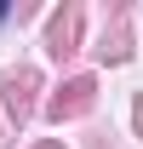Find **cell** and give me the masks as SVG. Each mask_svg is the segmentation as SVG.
Returning a JSON list of instances; mask_svg holds the SVG:
<instances>
[{
  "label": "cell",
  "instance_id": "cell-1",
  "mask_svg": "<svg viewBox=\"0 0 143 149\" xmlns=\"http://www.w3.org/2000/svg\"><path fill=\"white\" fill-rule=\"evenodd\" d=\"M6 12H12V6H6V0H0V23H6Z\"/></svg>",
  "mask_w": 143,
  "mask_h": 149
}]
</instances>
